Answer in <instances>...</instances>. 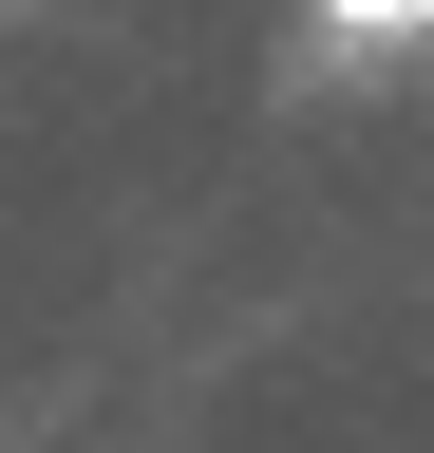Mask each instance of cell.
Listing matches in <instances>:
<instances>
[{"instance_id": "1", "label": "cell", "mask_w": 434, "mask_h": 453, "mask_svg": "<svg viewBox=\"0 0 434 453\" xmlns=\"http://www.w3.org/2000/svg\"><path fill=\"white\" fill-rule=\"evenodd\" d=\"M340 19H434V0H340Z\"/></svg>"}]
</instances>
